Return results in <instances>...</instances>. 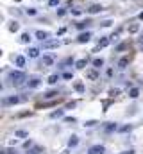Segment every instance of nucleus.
<instances>
[{
    "mask_svg": "<svg viewBox=\"0 0 143 154\" xmlns=\"http://www.w3.org/2000/svg\"><path fill=\"white\" fill-rule=\"evenodd\" d=\"M63 77H65V79H72V73L66 72V73H63Z\"/></svg>",
    "mask_w": 143,
    "mask_h": 154,
    "instance_id": "obj_41",
    "label": "nucleus"
},
{
    "mask_svg": "<svg viewBox=\"0 0 143 154\" xmlns=\"http://www.w3.org/2000/svg\"><path fill=\"white\" fill-rule=\"evenodd\" d=\"M22 100H25V97H18V95H15V97H5V99L2 100V104H4V106H9V104H18V102H22Z\"/></svg>",
    "mask_w": 143,
    "mask_h": 154,
    "instance_id": "obj_4",
    "label": "nucleus"
},
{
    "mask_svg": "<svg viewBox=\"0 0 143 154\" xmlns=\"http://www.w3.org/2000/svg\"><path fill=\"white\" fill-rule=\"evenodd\" d=\"M120 32H122V27H120V29H116V31H114L113 34L109 36V39H111V41H118V38H120Z\"/></svg>",
    "mask_w": 143,
    "mask_h": 154,
    "instance_id": "obj_22",
    "label": "nucleus"
},
{
    "mask_svg": "<svg viewBox=\"0 0 143 154\" xmlns=\"http://www.w3.org/2000/svg\"><path fill=\"white\" fill-rule=\"evenodd\" d=\"M104 145H93L90 147V151H88V154H104Z\"/></svg>",
    "mask_w": 143,
    "mask_h": 154,
    "instance_id": "obj_11",
    "label": "nucleus"
},
{
    "mask_svg": "<svg viewBox=\"0 0 143 154\" xmlns=\"http://www.w3.org/2000/svg\"><path fill=\"white\" fill-rule=\"evenodd\" d=\"M66 13H68V9H66V7H59V9H56V15H57L59 18L66 16Z\"/></svg>",
    "mask_w": 143,
    "mask_h": 154,
    "instance_id": "obj_25",
    "label": "nucleus"
},
{
    "mask_svg": "<svg viewBox=\"0 0 143 154\" xmlns=\"http://www.w3.org/2000/svg\"><path fill=\"white\" fill-rule=\"evenodd\" d=\"M25 15H27V16H36L38 11L34 9V7H27V9H25Z\"/></svg>",
    "mask_w": 143,
    "mask_h": 154,
    "instance_id": "obj_27",
    "label": "nucleus"
},
{
    "mask_svg": "<svg viewBox=\"0 0 143 154\" xmlns=\"http://www.w3.org/2000/svg\"><path fill=\"white\" fill-rule=\"evenodd\" d=\"M36 38L39 41H47V39L50 38V32L49 31H36Z\"/></svg>",
    "mask_w": 143,
    "mask_h": 154,
    "instance_id": "obj_9",
    "label": "nucleus"
},
{
    "mask_svg": "<svg viewBox=\"0 0 143 154\" xmlns=\"http://www.w3.org/2000/svg\"><path fill=\"white\" fill-rule=\"evenodd\" d=\"M59 45H61L59 39H52V41H49V39H47V41H43V49H57Z\"/></svg>",
    "mask_w": 143,
    "mask_h": 154,
    "instance_id": "obj_8",
    "label": "nucleus"
},
{
    "mask_svg": "<svg viewBox=\"0 0 143 154\" xmlns=\"http://www.w3.org/2000/svg\"><path fill=\"white\" fill-rule=\"evenodd\" d=\"M118 93H120V90H111V91H109V95H111V97H116Z\"/></svg>",
    "mask_w": 143,
    "mask_h": 154,
    "instance_id": "obj_37",
    "label": "nucleus"
},
{
    "mask_svg": "<svg viewBox=\"0 0 143 154\" xmlns=\"http://www.w3.org/2000/svg\"><path fill=\"white\" fill-rule=\"evenodd\" d=\"M129 97H131V99H138V97H140V90H138V88H131Z\"/></svg>",
    "mask_w": 143,
    "mask_h": 154,
    "instance_id": "obj_24",
    "label": "nucleus"
},
{
    "mask_svg": "<svg viewBox=\"0 0 143 154\" xmlns=\"http://www.w3.org/2000/svg\"><path fill=\"white\" fill-rule=\"evenodd\" d=\"M65 32H66V27H61V29L57 31V36H61V34H65Z\"/></svg>",
    "mask_w": 143,
    "mask_h": 154,
    "instance_id": "obj_38",
    "label": "nucleus"
},
{
    "mask_svg": "<svg viewBox=\"0 0 143 154\" xmlns=\"http://www.w3.org/2000/svg\"><path fill=\"white\" fill-rule=\"evenodd\" d=\"M68 145H70V147H77V145H79V138H77V136H72L70 142H68Z\"/></svg>",
    "mask_w": 143,
    "mask_h": 154,
    "instance_id": "obj_30",
    "label": "nucleus"
},
{
    "mask_svg": "<svg viewBox=\"0 0 143 154\" xmlns=\"http://www.w3.org/2000/svg\"><path fill=\"white\" fill-rule=\"evenodd\" d=\"M116 129H118V125L114 124V122H107V124L104 125V131H106V133H113V131H116Z\"/></svg>",
    "mask_w": 143,
    "mask_h": 154,
    "instance_id": "obj_15",
    "label": "nucleus"
},
{
    "mask_svg": "<svg viewBox=\"0 0 143 154\" xmlns=\"http://www.w3.org/2000/svg\"><path fill=\"white\" fill-rule=\"evenodd\" d=\"M65 122H68V124H73V122H75V118H73V117L70 118V117H68V118H65Z\"/></svg>",
    "mask_w": 143,
    "mask_h": 154,
    "instance_id": "obj_39",
    "label": "nucleus"
},
{
    "mask_svg": "<svg viewBox=\"0 0 143 154\" xmlns=\"http://www.w3.org/2000/svg\"><path fill=\"white\" fill-rule=\"evenodd\" d=\"M113 22H111V20H104V22H102V27H109V25H111Z\"/></svg>",
    "mask_w": 143,
    "mask_h": 154,
    "instance_id": "obj_35",
    "label": "nucleus"
},
{
    "mask_svg": "<svg viewBox=\"0 0 143 154\" xmlns=\"http://www.w3.org/2000/svg\"><path fill=\"white\" fill-rule=\"evenodd\" d=\"M88 13H90V15H98V13H102L104 11V7H102V4H91L90 7L86 9Z\"/></svg>",
    "mask_w": 143,
    "mask_h": 154,
    "instance_id": "obj_6",
    "label": "nucleus"
},
{
    "mask_svg": "<svg viewBox=\"0 0 143 154\" xmlns=\"http://www.w3.org/2000/svg\"><path fill=\"white\" fill-rule=\"evenodd\" d=\"M91 23H93V22H91V18H86V20H80V22H75V23H73V27H75L77 31H80V32H82L84 29H88V27H90Z\"/></svg>",
    "mask_w": 143,
    "mask_h": 154,
    "instance_id": "obj_2",
    "label": "nucleus"
},
{
    "mask_svg": "<svg viewBox=\"0 0 143 154\" xmlns=\"http://www.w3.org/2000/svg\"><path fill=\"white\" fill-rule=\"evenodd\" d=\"M59 5V0H49V7H56Z\"/></svg>",
    "mask_w": 143,
    "mask_h": 154,
    "instance_id": "obj_34",
    "label": "nucleus"
},
{
    "mask_svg": "<svg viewBox=\"0 0 143 154\" xmlns=\"http://www.w3.org/2000/svg\"><path fill=\"white\" fill-rule=\"evenodd\" d=\"M138 41H140V43H141V45H143V31H141V32H140V38H138Z\"/></svg>",
    "mask_w": 143,
    "mask_h": 154,
    "instance_id": "obj_42",
    "label": "nucleus"
},
{
    "mask_svg": "<svg viewBox=\"0 0 143 154\" xmlns=\"http://www.w3.org/2000/svg\"><path fill=\"white\" fill-rule=\"evenodd\" d=\"M31 34L29 32H22V36H20V43H23V45H27V43H31Z\"/></svg>",
    "mask_w": 143,
    "mask_h": 154,
    "instance_id": "obj_17",
    "label": "nucleus"
},
{
    "mask_svg": "<svg viewBox=\"0 0 143 154\" xmlns=\"http://www.w3.org/2000/svg\"><path fill=\"white\" fill-rule=\"evenodd\" d=\"M95 124H97L95 120H88V122H86V125H88V127H91V125H95Z\"/></svg>",
    "mask_w": 143,
    "mask_h": 154,
    "instance_id": "obj_40",
    "label": "nucleus"
},
{
    "mask_svg": "<svg viewBox=\"0 0 143 154\" xmlns=\"http://www.w3.org/2000/svg\"><path fill=\"white\" fill-rule=\"evenodd\" d=\"M25 73L23 72H20V70H13V72H9V75H7V81L13 84V86H20V84H22L23 81H25Z\"/></svg>",
    "mask_w": 143,
    "mask_h": 154,
    "instance_id": "obj_1",
    "label": "nucleus"
},
{
    "mask_svg": "<svg viewBox=\"0 0 143 154\" xmlns=\"http://www.w3.org/2000/svg\"><path fill=\"white\" fill-rule=\"evenodd\" d=\"M27 56H29L31 59H36V57H39V49H36V47H31V49L27 50Z\"/></svg>",
    "mask_w": 143,
    "mask_h": 154,
    "instance_id": "obj_12",
    "label": "nucleus"
},
{
    "mask_svg": "<svg viewBox=\"0 0 143 154\" xmlns=\"http://www.w3.org/2000/svg\"><path fill=\"white\" fill-rule=\"evenodd\" d=\"M39 65H41V68L52 66V65H54V56H43V57H41V61H39Z\"/></svg>",
    "mask_w": 143,
    "mask_h": 154,
    "instance_id": "obj_7",
    "label": "nucleus"
},
{
    "mask_svg": "<svg viewBox=\"0 0 143 154\" xmlns=\"http://www.w3.org/2000/svg\"><path fill=\"white\" fill-rule=\"evenodd\" d=\"M111 43V39H109V36H102L100 39H98V43H97V47L93 49V52H98L100 49H104V47H107Z\"/></svg>",
    "mask_w": 143,
    "mask_h": 154,
    "instance_id": "obj_3",
    "label": "nucleus"
},
{
    "mask_svg": "<svg viewBox=\"0 0 143 154\" xmlns=\"http://www.w3.org/2000/svg\"><path fill=\"white\" fill-rule=\"evenodd\" d=\"M63 115H65V109H57V111L50 113V118H61Z\"/></svg>",
    "mask_w": 143,
    "mask_h": 154,
    "instance_id": "obj_23",
    "label": "nucleus"
},
{
    "mask_svg": "<svg viewBox=\"0 0 143 154\" xmlns=\"http://www.w3.org/2000/svg\"><path fill=\"white\" fill-rule=\"evenodd\" d=\"M129 63H131V59H129V56H124V57H120V61H118V68L120 70H125Z\"/></svg>",
    "mask_w": 143,
    "mask_h": 154,
    "instance_id": "obj_10",
    "label": "nucleus"
},
{
    "mask_svg": "<svg viewBox=\"0 0 143 154\" xmlns=\"http://www.w3.org/2000/svg\"><path fill=\"white\" fill-rule=\"evenodd\" d=\"M138 18H140V20H143V13H140V15H138Z\"/></svg>",
    "mask_w": 143,
    "mask_h": 154,
    "instance_id": "obj_44",
    "label": "nucleus"
},
{
    "mask_svg": "<svg viewBox=\"0 0 143 154\" xmlns=\"http://www.w3.org/2000/svg\"><path fill=\"white\" fill-rule=\"evenodd\" d=\"M91 36H93V34H91L90 31H86V32L82 31V32H80V34L77 36V43H88V41L91 39Z\"/></svg>",
    "mask_w": 143,
    "mask_h": 154,
    "instance_id": "obj_5",
    "label": "nucleus"
},
{
    "mask_svg": "<svg viewBox=\"0 0 143 154\" xmlns=\"http://www.w3.org/2000/svg\"><path fill=\"white\" fill-rule=\"evenodd\" d=\"M15 135H16L18 138H25V136H27V131H16Z\"/></svg>",
    "mask_w": 143,
    "mask_h": 154,
    "instance_id": "obj_33",
    "label": "nucleus"
},
{
    "mask_svg": "<svg viewBox=\"0 0 143 154\" xmlns=\"http://www.w3.org/2000/svg\"><path fill=\"white\" fill-rule=\"evenodd\" d=\"M122 154H134V151H125V152H122Z\"/></svg>",
    "mask_w": 143,
    "mask_h": 154,
    "instance_id": "obj_43",
    "label": "nucleus"
},
{
    "mask_svg": "<svg viewBox=\"0 0 143 154\" xmlns=\"http://www.w3.org/2000/svg\"><path fill=\"white\" fill-rule=\"evenodd\" d=\"M86 65H88V59H86V57H84V59H79V61L75 63V66H77L79 70H82V68H86Z\"/></svg>",
    "mask_w": 143,
    "mask_h": 154,
    "instance_id": "obj_21",
    "label": "nucleus"
},
{
    "mask_svg": "<svg viewBox=\"0 0 143 154\" xmlns=\"http://www.w3.org/2000/svg\"><path fill=\"white\" fill-rule=\"evenodd\" d=\"M131 129H132V127H131V125H124V127H122V129H120V131H122V133H127V131H131Z\"/></svg>",
    "mask_w": 143,
    "mask_h": 154,
    "instance_id": "obj_36",
    "label": "nucleus"
},
{
    "mask_svg": "<svg viewBox=\"0 0 143 154\" xmlns=\"http://www.w3.org/2000/svg\"><path fill=\"white\" fill-rule=\"evenodd\" d=\"M102 66H104V59H102V57H100V59H98V57H97V59H93V68L100 70Z\"/></svg>",
    "mask_w": 143,
    "mask_h": 154,
    "instance_id": "obj_20",
    "label": "nucleus"
},
{
    "mask_svg": "<svg viewBox=\"0 0 143 154\" xmlns=\"http://www.w3.org/2000/svg\"><path fill=\"white\" fill-rule=\"evenodd\" d=\"M73 90L79 91V93H84V91H86V86L80 83V81H75V83H73Z\"/></svg>",
    "mask_w": 143,
    "mask_h": 154,
    "instance_id": "obj_16",
    "label": "nucleus"
},
{
    "mask_svg": "<svg viewBox=\"0 0 143 154\" xmlns=\"http://www.w3.org/2000/svg\"><path fill=\"white\" fill-rule=\"evenodd\" d=\"M127 47H129V45H127L125 41H124V43H118V45H116V49H114V52H122V50H125Z\"/></svg>",
    "mask_w": 143,
    "mask_h": 154,
    "instance_id": "obj_31",
    "label": "nucleus"
},
{
    "mask_svg": "<svg viewBox=\"0 0 143 154\" xmlns=\"http://www.w3.org/2000/svg\"><path fill=\"white\" fill-rule=\"evenodd\" d=\"M9 31H11V32H18V31H20V23L16 22V20H13V22L9 23Z\"/></svg>",
    "mask_w": 143,
    "mask_h": 154,
    "instance_id": "obj_18",
    "label": "nucleus"
},
{
    "mask_svg": "<svg viewBox=\"0 0 143 154\" xmlns=\"http://www.w3.org/2000/svg\"><path fill=\"white\" fill-rule=\"evenodd\" d=\"M41 84V79L39 77H32L29 83H27V86H29V88H38V86Z\"/></svg>",
    "mask_w": 143,
    "mask_h": 154,
    "instance_id": "obj_14",
    "label": "nucleus"
},
{
    "mask_svg": "<svg viewBox=\"0 0 143 154\" xmlns=\"http://www.w3.org/2000/svg\"><path fill=\"white\" fill-rule=\"evenodd\" d=\"M25 63H27V59H25L23 56H16V57H15V65L18 66V68H23Z\"/></svg>",
    "mask_w": 143,
    "mask_h": 154,
    "instance_id": "obj_13",
    "label": "nucleus"
},
{
    "mask_svg": "<svg viewBox=\"0 0 143 154\" xmlns=\"http://www.w3.org/2000/svg\"><path fill=\"white\" fill-rule=\"evenodd\" d=\"M127 31H129V34H136V32L140 31V23H132V25H129Z\"/></svg>",
    "mask_w": 143,
    "mask_h": 154,
    "instance_id": "obj_19",
    "label": "nucleus"
},
{
    "mask_svg": "<svg viewBox=\"0 0 143 154\" xmlns=\"http://www.w3.org/2000/svg\"><path fill=\"white\" fill-rule=\"evenodd\" d=\"M141 50H143V47H141Z\"/></svg>",
    "mask_w": 143,
    "mask_h": 154,
    "instance_id": "obj_45",
    "label": "nucleus"
},
{
    "mask_svg": "<svg viewBox=\"0 0 143 154\" xmlns=\"http://www.w3.org/2000/svg\"><path fill=\"white\" fill-rule=\"evenodd\" d=\"M86 75L90 77V79H93V81H95V79H98V73L95 72V70H88V72H86Z\"/></svg>",
    "mask_w": 143,
    "mask_h": 154,
    "instance_id": "obj_28",
    "label": "nucleus"
},
{
    "mask_svg": "<svg viewBox=\"0 0 143 154\" xmlns=\"http://www.w3.org/2000/svg\"><path fill=\"white\" fill-rule=\"evenodd\" d=\"M59 81V75H57V73H52V75L49 77V84H56Z\"/></svg>",
    "mask_w": 143,
    "mask_h": 154,
    "instance_id": "obj_29",
    "label": "nucleus"
},
{
    "mask_svg": "<svg viewBox=\"0 0 143 154\" xmlns=\"http://www.w3.org/2000/svg\"><path fill=\"white\" fill-rule=\"evenodd\" d=\"M56 95H57V90H50V91L43 93V99H52V97H56Z\"/></svg>",
    "mask_w": 143,
    "mask_h": 154,
    "instance_id": "obj_26",
    "label": "nucleus"
},
{
    "mask_svg": "<svg viewBox=\"0 0 143 154\" xmlns=\"http://www.w3.org/2000/svg\"><path fill=\"white\" fill-rule=\"evenodd\" d=\"M70 13L73 16H80V15H82V9H80V7H73V9H70Z\"/></svg>",
    "mask_w": 143,
    "mask_h": 154,
    "instance_id": "obj_32",
    "label": "nucleus"
}]
</instances>
